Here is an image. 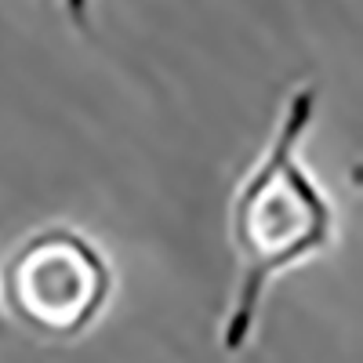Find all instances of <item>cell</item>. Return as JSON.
<instances>
[{
	"label": "cell",
	"mask_w": 363,
	"mask_h": 363,
	"mask_svg": "<svg viewBox=\"0 0 363 363\" xmlns=\"http://www.w3.org/2000/svg\"><path fill=\"white\" fill-rule=\"evenodd\" d=\"M316 109L320 87L313 80L287 91L265 149L233 193L229 247L236 277L218 327V345L225 356L251 345L269 287L335 244V203L301 160Z\"/></svg>",
	"instance_id": "1"
},
{
	"label": "cell",
	"mask_w": 363,
	"mask_h": 363,
	"mask_svg": "<svg viewBox=\"0 0 363 363\" xmlns=\"http://www.w3.org/2000/svg\"><path fill=\"white\" fill-rule=\"evenodd\" d=\"M116 277L106 251L73 225L26 236L0 269V309L51 342L80 338L99 323Z\"/></svg>",
	"instance_id": "2"
},
{
	"label": "cell",
	"mask_w": 363,
	"mask_h": 363,
	"mask_svg": "<svg viewBox=\"0 0 363 363\" xmlns=\"http://www.w3.org/2000/svg\"><path fill=\"white\" fill-rule=\"evenodd\" d=\"M62 11H66V18L80 29V33L91 29V0H62Z\"/></svg>",
	"instance_id": "3"
},
{
	"label": "cell",
	"mask_w": 363,
	"mask_h": 363,
	"mask_svg": "<svg viewBox=\"0 0 363 363\" xmlns=\"http://www.w3.org/2000/svg\"><path fill=\"white\" fill-rule=\"evenodd\" d=\"M4 320H8V316H4V309H0V327H4Z\"/></svg>",
	"instance_id": "4"
}]
</instances>
